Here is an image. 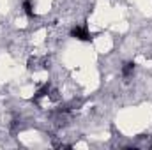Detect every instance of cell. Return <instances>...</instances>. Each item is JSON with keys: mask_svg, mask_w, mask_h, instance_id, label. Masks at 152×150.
Here are the masks:
<instances>
[{"mask_svg": "<svg viewBox=\"0 0 152 150\" xmlns=\"http://www.w3.org/2000/svg\"><path fill=\"white\" fill-rule=\"evenodd\" d=\"M71 37L78 39V41H90L92 39V34L88 32V28L83 25V27H75L71 30Z\"/></svg>", "mask_w": 152, "mask_h": 150, "instance_id": "1", "label": "cell"}, {"mask_svg": "<svg viewBox=\"0 0 152 150\" xmlns=\"http://www.w3.org/2000/svg\"><path fill=\"white\" fill-rule=\"evenodd\" d=\"M50 90H51V87H50V85L46 83L44 87H41V88H39L37 92H36V95H34V101L37 103V101L41 99V97H46V95H50Z\"/></svg>", "mask_w": 152, "mask_h": 150, "instance_id": "2", "label": "cell"}, {"mask_svg": "<svg viewBox=\"0 0 152 150\" xmlns=\"http://www.w3.org/2000/svg\"><path fill=\"white\" fill-rule=\"evenodd\" d=\"M23 11H25V14L28 16V18H34L36 16V12H34V4H32V0H23Z\"/></svg>", "mask_w": 152, "mask_h": 150, "instance_id": "3", "label": "cell"}, {"mask_svg": "<svg viewBox=\"0 0 152 150\" xmlns=\"http://www.w3.org/2000/svg\"><path fill=\"white\" fill-rule=\"evenodd\" d=\"M133 73H134V62H126L122 66V76L129 78V76H133Z\"/></svg>", "mask_w": 152, "mask_h": 150, "instance_id": "4", "label": "cell"}]
</instances>
